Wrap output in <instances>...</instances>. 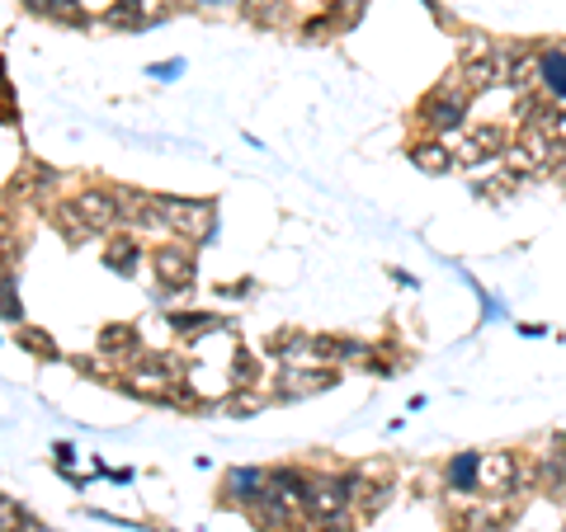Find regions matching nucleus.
Wrapping results in <instances>:
<instances>
[{
	"instance_id": "nucleus-9",
	"label": "nucleus",
	"mask_w": 566,
	"mask_h": 532,
	"mask_svg": "<svg viewBox=\"0 0 566 532\" xmlns=\"http://www.w3.org/2000/svg\"><path fill=\"white\" fill-rule=\"evenodd\" d=\"M99 260H104L109 273H119V279H137V269L147 264V250H142V236L133 232H109L104 246H99Z\"/></svg>"
},
{
	"instance_id": "nucleus-2",
	"label": "nucleus",
	"mask_w": 566,
	"mask_h": 532,
	"mask_svg": "<svg viewBox=\"0 0 566 532\" xmlns=\"http://www.w3.org/2000/svg\"><path fill=\"white\" fill-rule=\"evenodd\" d=\"M147 264L156 273V301H161V307L194 293V283H198V250L194 246L165 236V240H156V246L147 250Z\"/></svg>"
},
{
	"instance_id": "nucleus-19",
	"label": "nucleus",
	"mask_w": 566,
	"mask_h": 532,
	"mask_svg": "<svg viewBox=\"0 0 566 532\" xmlns=\"http://www.w3.org/2000/svg\"><path fill=\"white\" fill-rule=\"evenodd\" d=\"M311 471L307 467H269V491L293 499V505H303V491H307Z\"/></svg>"
},
{
	"instance_id": "nucleus-7",
	"label": "nucleus",
	"mask_w": 566,
	"mask_h": 532,
	"mask_svg": "<svg viewBox=\"0 0 566 532\" xmlns=\"http://www.w3.org/2000/svg\"><path fill=\"white\" fill-rule=\"evenodd\" d=\"M264 495H269V467H232V471L222 477L218 505L246 514L250 505H260Z\"/></svg>"
},
{
	"instance_id": "nucleus-35",
	"label": "nucleus",
	"mask_w": 566,
	"mask_h": 532,
	"mask_svg": "<svg viewBox=\"0 0 566 532\" xmlns=\"http://www.w3.org/2000/svg\"><path fill=\"white\" fill-rule=\"evenodd\" d=\"M515 330H519L524 339H543V335H547V325H538V321H519Z\"/></svg>"
},
{
	"instance_id": "nucleus-18",
	"label": "nucleus",
	"mask_w": 566,
	"mask_h": 532,
	"mask_svg": "<svg viewBox=\"0 0 566 532\" xmlns=\"http://www.w3.org/2000/svg\"><path fill=\"white\" fill-rule=\"evenodd\" d=\"M241 20H250L255 28H279L288 24V0H241Z\"/></svg>"
},
{
	"instance_id": "nucleus-42",
	"label": "nucleus",
	"mask_w": 566,
	"mask_h": 532,
	"mask_svg": "<svg viewBox=\"0 0 566 532\" xmlns=\"http://www.w3.org/2000/svg\"><path fill=\"white\" fill-rule=\"evenodd\" d=\"M562 532H566V528H562Z\"/></svg>"
},
{
	"instance_id": "nucleus-32",
	"label": "nucleus",
	"mask_w": 566,
	"mask_h": 532,
	"mask_svg": "<svg viewBox=\"0 0 566 532\" xmlns=\"http://www.w3.org/2000/svg\"><path fill=\"white\" fill-rule=\"evenodd\" d=\"M104 481H109V485H133L137 471H133V467H104Z\"/></svg>"
},
{
	"instance_id": "nucleus-21",
	"label": "nucleus",
	"mask_w": 566,
	"mask_h": 532,
	"mask_svg": "<svg viewBox=\"0 0 566 532\" xmlns=\"http://www.w3.org/2000/svg\"><path fill=\"white\" fill-rule=\"evenodd\" d=\"M264 406H269L264 386H241V392H226L222 396V410L232 415V420H250V415H260Z\"/></svg>"
},
{
	"instance_id": "nucleus-3",
	"label": "nucleus",
	"mask_w": 566,
	"mask_h": 532,
	"mask_svg": "<svg viewBox=\"0 0 566 532\" xmlns=\"http://www.w3.org/2000/svg\"><path fill=\"white\" fill-rule=\"evenodd\" d=\"M165 198V232L184 240V246L204 250L218 246V203L212 198H184V194H161Z\"/></svg>"
},
{
	"instance_id": "nucleus-38",
	"label": "nucleus",
	"mask_w": 566,
	"mask_h": 532,
	"mask_svg": "<svg viewBox=\"0 0 566 532\" xmlns=\"http://www.w3.org/2000/svg\"><path fill=\"white\" fill-rule=\"evenodd\" d=\"M0 123H5V127H14V123H20V113H14V104H10V99H5V104H0Z\"/></svg>"
},
{
	"instance_id": "nucleus-34",
	"label": "nucleus",
	"mask_w": 566,
	"mask_h": 532,
	"mask_svg": "<svg viewBox=\"0 0 566 532\" xmlns=\"http://www.w3.org/2000/svg\"><path fill=\"white\" fill-rule=\"evenodd\" d=\"M424 10H430V14H434V20L444 24V28H458V20H453V14H448L444 5H439V0H424Z\"/></svg>"
},
{
	"instance_id": "nucleus-5",
	"label": "nucleus",
	"mask_w": 566,
	"mask_h": 532,
	"mask_svg": "<svg viewBox=\"0 0 566 532\" xmlns=\"http://www.w3.org/2000/svg\"><path fill=\"white\" fill-rule=\"evenodd\" d=\"M453 147V165L458 170H487V165H501V151L509 147V133L501 123H472L463 127Z\"/></svg>"
},
{
	"instance_id": "nucleus-37",
	"label": "nucleus",
	"mask_w": 566,
	"mask_h": 532,
	"mask_svg": "<svg viewBox=\"0 0 566 532\" xmlns=\"http://www.w3.org/2000/svg\"><path fill=\"white\" fill-rule=\"evenodd\" d=\"M20 5H24L28 14H38V20H42V14H48V5H52V0H20Z\"/></svg>"
},
{
	"instance_id": "nucleus-13",
	"label": "nucleus",
	"mask_w": 566,
	"mask_h": 532,
	"mask_svg": "<svg viewBox=\"0 0 566 532\" xmlns=\"http://www.w3.org/2000/svg\"><path fill=\"white\" fill-rule=\"evenodd\" d=\"M477 471H481V453L472 448H463V453H453L444 471H439V481H444V495L448 499H472L477 495Z\"/></svg>"
},
{
	"instance_id": "nucleus-15",
	"label": "nucleus",
	"mask_w": 566,
	"mask_h": 532,
	"mask_svg": "<svg viewBox=\"0 0 566 532\" xmlns=\"http://www.w3.org/2000/svg\"><path fill=\"white\" fill-rule=\"evenodd\" d=\"M538 90L547 99H566V48L562 42H538Z\"/></svg>"
},
{
	"instance_id": "nucleus-26",
	"label": "nucleus",
	"mask_w": 566,
	"mask_h": 532,
	"mask_svg": "<svg viewBox=\"0 0 566 532\" xmlns=\"http://www.w3.org/2000/svg\"><path fill=\"white\" fill-rule=\"evenodd\" d=\"M373 354H378V344H373V339H359V335H335V363H340V368H364Z\"/></svg>"
},
{
	"instance_id": "nucleus-1",
	"label": "nucleus",
	"mask_w": 566,
	"mask_h": 532,
	"mask_svg": "<svg viewBox=\"0 0 566 532\" xmlns=\"http://www.w3.org/2000/svg\"><path fill=\"white\" fill-rule=\"evenodd\" d=\"M467 113H472V99H467L458 71H448L444 81H434V90H424V99L410 109V119H416V133L424 137H453L467 127Z\"/></svg>"
},
{
	"instance_id": "nucleus-8",
	"label": "nucleus",
	"mask_w": 566,
	"mask_h": 532,
	"mask_svg": "<svg viewBox=\"0 0 566 532\" xmlns=\"http://www.w3.org/2000/svg\"><path fill=\"white\" fill-rule=\"evenodd\" d=\"M71 203L85 218V226L104 240L109 232H119V203H113V184H85V189L71 194Z\"/></svg>"
},
{
	"instance_id": "nucleus-36",
	"label": "nucleus",
	"mask_w": 566,
	"mask_h": 532,
	"mask_svg": "<svg viewBox=\"0 0 566 532\" xmlns=\"http://www.w3.org/2000/svg\"><path fill=\"white\" fill-rule=\"evenodd\" d=\"M194 5H198V10H236L241 0H194Z\"/></svg>"
},
{
	"instance_id": "nucleus-27",
	"label": "nucleus",
	"mask_w": 566,
	"mask_h": 532,
	"mask_svg": "<svg viewBox=\"0 0 566 532\" xmlns=\"http://www.w3.org/2000/svg\"><path fill=\"white\" fill-rule=\"evenodd\" d=\"M458 34V62H472V57H491L495 52V38L487 34V28H453Z\"/></svg>"
},
{
	"instance_id": "nucleus-41",
	"label": "nucleus",
	"mask_w": 566,
	"mask_h": 532,
	"mask_svg": "<svg viewBox=\"0 0 566 532\" xmlns=\"http://www.w3.org/2000/svg\"><path fill=\"white\" fill-rule=\"evenodd\" d=\"M38 532H62V528H38Z\"/></svg>"
},
{
	"instance_id": "nucleus-25",
	"label": "nucleus",
	"mask_w": 566,
	"mask_h": 532,
	"mask_svg": "<svg viewBox=\"0 0 566 532\" xmlns=\"http://www.w3.org/2000/svg\"><path fill=\"white\" fill-rule=\"evenodd\" d=\"M392 499H396V481H368V485H364V495L354 499V509H359L364 519H378V514L387 509Z\"/></svg>"
},
{
	"instance_id": "nucleus-30",
	"label": "nucleus",
	"mask_w": 566,
	"mask_h": 532,
	"mask_svg": "<svg viewBox=\"0 0 566 532\" xmlns=\"http://www.w3.org/2000/svg\"><path fill=\"white\" fill-rule=\"evenodd\" d=\"M212 293H218V297H250L255 283H250V279H236V283H218Z\"/></svg>"
},
{
	"instance_id": "nucleus-17",
	"label": "nucleus",
	"mask_w": 566,
	"mask_h": 532,
	"mask_svg": "<svg viewBox=\"0 0 566 532\" xmlns=\"http://www.w3.org/2000/svg\"><path fill=\"white\" fill-rule=\"evenodd\" d=\"M42 212H48L52 226L66 236V246H90V240H95V232L85 226V218L76 212V203H71V198H52V203L42 208Z\"/></svg>"
},
{
	"instance_id": "nucleus-4",
	"label": "nucleus",
	"mask_w": 566,
	"mask_h": 532,
	"mask_svg": "<svg viewBox=\"0 0 566 532\" xmlns=\"http://www.w3.org/2000/svg\"><path fill=\"white\" fill-rule=\"evenodd\" d=\"M113 203H119V226L133 236H170L165 232V198L137 184H113Z\"/></svg>"
},
{
	"instance_id": "nucleus-11",
	"label": "nucleus",
	"mask_w": 566,
	"mask_h": 532,
	"mask_svg": "<svg viewBox=\"0 0 566 532\" xmlns=\"http://www.w3.org/2000/svg\"><path fill=\"white\" fill-rule=\"evenodd\" d=\"M406 161L420 170V175H453V147H448V137H424L416 133L406 141Z\"/></svg>"
},
{
	"instance_id": "nucleus-16",
	"label": "nucleus",
	"mask_w": 566,
	"mask_h": 532,
	"mask_svg": "<svg viewBox=\"0 0 566 532\" xmlns=\"http://www.w3.org/2000/svg\"><path fill=\"white\" fill-rule=\"evenodd\" d=\"M453 71H458V81H463V90H467V99H472V104H477L481 95L501 90V71H495L491 57H472V62H458Z\"/></svg>"
},
{
	"instance_id": "nucleus-28",
	"label": "nucleus",
	"mask_w": 566,
	"mask_h": 532,
	"mask_svg": "<svg viewBox=\"0 0 566 532\" xmlns=\"http://www.w3.org/2000/svg\"><path fill=\"white\" fill-rule=\"evenodd\" d=\"M184 66H189L184 57H170V62H151V66H147V76L165 85V81H180V76H184Z\"/></svg>"
},
{
	"instance_id": "nucleus-23",
	"label": "nucleus",
	"mask_w": 566,
	"mask_h": 532,
	"mask_svg": "<svg viewBox=\"0 0 566 532\" xmlns=\"http://www.w3.org/2000/svg\"><path fill=\"white\" fill-rule=\"evenodd\" d=\"M241 386H264L260 354H250V349H236L232 354V372H226V392H241Z\"/></svg>"
},
{
	"instance_id": "nucleus-29",
	"label": "nucleus",
	"mask_w": 566,
	"mask_h": 532,
	"mask_svg": "<svg viewBox=\"0 0 566 532\" xmlns=\"http://www.w3.org/2000/svg\"><path fill=\"white\" fill-rule=\"evenodd\" d=\"M52 467H57V471H71V467H76V443H71V438H57V443H52Z\"/></svg>"
},
{
	"instance_id": "nucleus-24",
	"label": "nucleus",
	"mask_w": 566,
	"mask_h": 532,
	"mask_svg": "<svg viewBox=\"0 0 566 532\" xmlns=\"http://www.w3.org/2000/svg\"><path fill=\"white\" fill-rule=\"evenodd\" d=\"M42 523L28 514L10 491H0V532H38Z\"/></svg>"
},
{
	"instance_id": "nucleus-22",
	"label": "nucleus",
	"mask_w": 566,
	"mask_h": 532,
	"mask_svg": "<svg viewBox=\"0 0 566 532\" xmlns=\"http://www.w3.org/2000/svg\"><path fill=\"white\" fill-rule=\"evenodd\" d=\"M42 20L57 24V28H76V34H81V28H90V24H95V20H90V5H85V0H52Z\"/></svg>"
},
{
	"instance_id": "nucleus-31",
	"label": "nucleus",
	"mask_w": 566,
	"mask_h": 532,
	"mask_svg": "<svg viewBox=\"0 0 566 532\" xmlns=\"http://www.w3.org/2000/svg\"><path fill=\"white\" fill-rule=\"evenodd\" d=\"M359 477H364V481H396V471H392L387 462H364Z\"/></svg>"
},
{
	"instance_id": "nucleus-14",
	"label": "nucleus",
	"mask_w": 566,
	"mask_h": 532,
	"mask_svg": "<svg viewBox=\"0 0 566 532\" xmlns=\"http://www.w3.org/2000/svg\"><path fill=\"white\" fill-rule=\"evenodd\" d=\"M99 24L113 34H147L151 28V0H109L99 10Z\"/></svg>"
},
{
	"instance_id": "nucleus-10",
	"label": "nucleus",
	"mask_w": 566,
	"mask_h": 532,
	"mask_svg": "<svg viewBox=\"0 0 566 532\" xmlns=\"http://www.w3.org/2000/svg\"><path fill=\"white\" fill-rule=\"evenodd\" d=\"M95 354L104 358L109 368H127L133 358L142 354V330L133 321H113L99 330V339H95Z\"/></svg>"
},
{
	"instance_id": "nucleus-20",
	"label": "nucleus",
	"mask_w": 566,
	"mask_h": 532,
	"mask_svg": "<svg viewBox=\"0 0 566 532\" xmlns=\"http://www.w3.org/2000/svg\"><path fill=\"white\" fill-rule=\"evenodd\" d=\"M14 339H20V349H28L38 358V363H57L62 358V349H57V339L48 335V330H38V325H14Z\"/></svg>"
},
{
	"instance_id": "nucleus-40",
	"label": "nucleus",
	"mask_w": 566,
	"mask_h": 532,
	"mask_svg": "<svg viewBox=\"0 0 566 532\" xmlns=\"http://www.w3.org/2000/svg\"><path fill=\"white\" fill-rule=\"evenodd\" d=\"M448 532H467V528H458V523H453V528H448Z\"/></svg>"
},
{
	"instance_id": "nucleus-39",
	"label": "nucleus",
	"mask_w": 566,
	"mask_h": 532,
	"mask_svg": "<svg viewBox=\"0 0 566 532\" xmlns=\"http://www.w3.org/2000/svg\"><path fill=\"white\" fill-rule=\"evenodd\" d=\"M147 532H170V528H161V523H147Z\"/></svg>"
},
{
	"instance_id": "nucleus-33",
	"label": "nucleus",
	"mask_w": 566,
	"mask_h": 532,
	"mask_svg": "<svg viewBox=\"0 0 566 532\" xmlns=\"http://www.w3.org/2000/svg\"><path fill=\"white\" fill-rule=\"evenodd\" d=\"M387 279H392L396 287H410V293H416V287H420V279H416V273H406V269H396V264L387 269Z\"/></svg>"
},
{
	"instance_id": "nucleus-6",
	"label": "nucleus",
	"mask_w": 566,
	"mask_h": 532,
	"mask_svg": "<svg viewBox=\"0 0 566 532\" xmlns=\"http://www.w3.org/2000/svg\"><path fill=\"white\" fill-rule=\"evenodd\" d=\"M345 382L340 378V368H274L269 372V382H264V392L269 400H307V396H321V392H335V386Z\"/></svg>"
},
{
	"instance_id": "nucleus-12",
	"label": "nucleus",
	"mask_w": 566,
	"mask_h": 532,
	"mask_svg": "<svg viewBox=\"0 0 566 532\" xmlns=\"http://www.w3.org/2000/svg\"><path fill=\"white\" fill-rule=\"evenodd\" d=\"M165 325L175 339H204V335H222L232 330L226 316H212V311H189V307H165Z\"/></svg>"
}]
</instances>
